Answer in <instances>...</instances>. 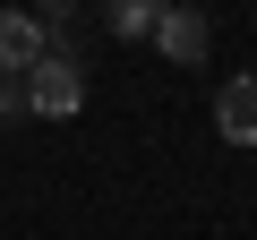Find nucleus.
Segmentation results:
<instances>
[{"instance_id":"6e6552de","label":"nucleus","mask_w":257,"mask_h":240,"mask_svg":"<svg viewBox=\"0 0 257 240\" xmlns=\"http://www.w3.org/2000/svg\"><path fill=\"white\" fill-rule=\"evenodd\" d=\"M189 9H197V0H189Z\"/></svg>"},{"instance_id":"423d86ee","label":"nucleus","mask_w":257,"mask_h":240,"mask_svg":"<svg viewBox=\"0 0 257 240\" xmlns=\"http://www.w3.org/2000/svg\"><path fill=\"white\" fill-rule=\"evenodd\" d=\"M0 120H26V77L0 69Z\"/></svg>"},{"instance_id":"f257e3e1","label":"nucleus","mask_w":257,"mask_h":240,"mask_svg":"<svg viewBox=\"0 0 257 240\" xmlns=\"http://www.w3.org/2000/svg\"><path fill=\"white\" fill-rule=\"evenodd\" d=\"M26 111H35V120H77V111H86V69H77L69 43H52V52L26 69Z\"/></svg>"},{"instance_id":"39448f33","label":"nucleus","mask_w":257,"mask_h":240,"mask_svg":"<svg viewBox=\"0 0 257 240\" xmlns=\"http://www.w3.org/2000/svg\"><path fill=\"white\" fill-rule=\"evenodd\" d=\"M155 18H163V0H103V35H120V43H146Z\"/></svg>"},{"instance_id":"20e7f679","label":"nucleus","mask_w":257,"mask_h":240,"mask_svg":"<svg viewBox=\"0 0 257 240\" xmlns=\"http://www.w3.org/2000/svg\"><path fill=\"white\" fill-rule=\"evenodd\" d=\"M43 52H52V35L35 26V9H0V69H9V77H26Z\"/></svg>"},{"instance_id":"f03ea898","label":"nucleus","mask_w":257,"mask_h":240,"mask_svg":"<svg viewBox=\"0 0 257 240\" xmlns=\"http://www.w3.org/2000/svg\"><path fill=\"white\" fill-rule=\"evenodd\" d=\"M172 69H197L206 52H214V26H206V9H189V0H163V18H155V35H146Z\"/></svg>"},{"instance_id":"0eeeda50","label":"nucleus","mask_w":257,"mask_h":240,"mask_svg":"<svg viewBox=\"0 0 257 240\" xmlns=\"http://www.w3.org/2000/svg\"><path fill=\"white\" fill-rule=\"evenodd\" d=\"M69 18H77V0H43V18H35V26H43V35H60Z\"/></svg>"},{"instance_id":"7ed1b4c3","label":"nucleus","mask_w":257,"mask_h":240,"mask_svg":"<svg viewBox=\"0 0 257 240\" xmlns=\"http://www.w3.org/2000/svg\"><path fill=\"white\" fill-rule=\"evenodd\" d=\"M214 138H223V146H257V69L214 94Z\"/></svg>"}]
</instances>
